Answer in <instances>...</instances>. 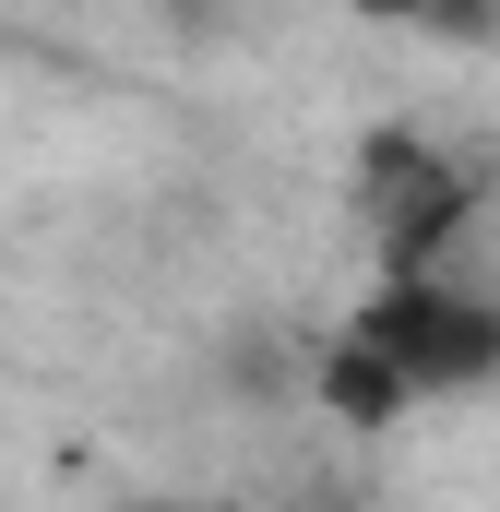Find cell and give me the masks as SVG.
<instances>
[{"mask_svg":"<svg viewBox=\"0 0 500 512\" xmlns=\"http://www.w3.org/2000/svg\"><path fill=\"white\" fill-rule=\"evenodd\" d=\"M346 334L381 346L405 393H489L500 382V298H477L465 274H381L370 298L346 310Z\"/></svg>","mask_w":500,"mask_h":512,"instance_id":"obj_1","label":"cell"},{"mask_svg":"<svg viewBox=\"0 0 500 512\" xmlns=\"http://www.w3.org/2000/svg\"><path fill=\"white\" fill-rule=\"evenodd\" d=\"M358 203H370L381 274H453V239H465L477 203H489V167H465V155L417 143L405 120H381L370 155H358Z\"/></svg>","mask_w":500,"mask_h":512,"instance_id":"obj_2","label":"cell"},{"mask_svg":"<svg viewBox=\"0 0 500 512\" xmlns=\"http://www.w3.org/2000/svg\"><path fill=\"white\" fill-rule=\"evenodd\" d=\"M310 393H322L346 429H393V417L417 405V393H405V370H393L381 346H358V334H334V346L310 358Z\"/></svg>","mask_w":500,"mask_h":512,"instance_id":"obj_3","label":"cell"},{"mask_svg":"<svg viewBox=\"0 0 500 512\" xmlns=\"http://www.w3.org/2000/svg\"><path fill=\"white\" fill-rule=\"evenodd\" d=\"M381 24H417V36H453V48H500V0H358Z\"/></svg>","mask_w":500,"mask_h":512,"instance_id":"obj_4","label":"cell"},{"mask_svg":"<svg viewBox=\"0 0 500 512\" xmlns=\"http://www.w3.org/2000/svg\"><path fill=\"white\" fill-rule=\"evenodd\" d=\"M155 12H167L191 48H215V36H227V0H155Z\"/></svg>","mask_w":500,"mask_h":512,"instance_id":"obj_5","label":"cell"},{"mask_svg":"<svg viewBox=\"0 0 500 512\" xmlns=\"http://www.w3.org/2000/svg\"><path fill=\"white\" fill-rule=\"evenodd\" d=\"M120 512H203V501H120Z\"/></svg>","mask_w":500,"mask_h":512,"instance_id":"obj_6","label":"cell"}]
</instances>
